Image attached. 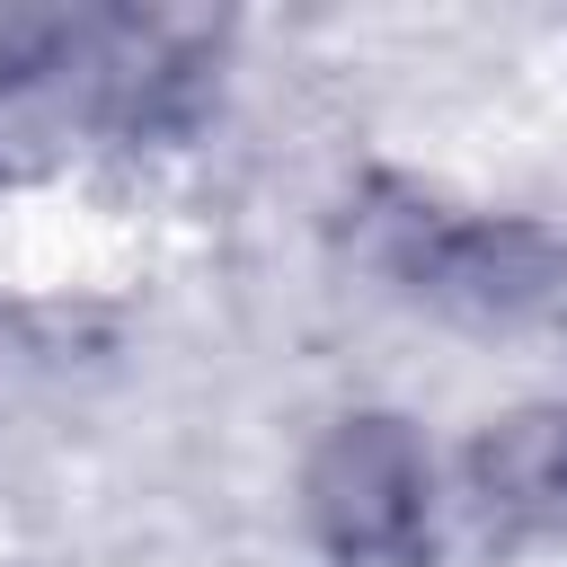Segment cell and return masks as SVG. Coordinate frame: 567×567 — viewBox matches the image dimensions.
<instances>
[{"label": "cell", "instance_id": "1", "mask_svg": "<svg viewBox=\"0 0 567 567\" xmlns=\"http://www.w3.org/2000/svg\"><path fill=\"white\" fill-rule=\"evenodd\" d=\"M213 44L177 18L44 9L0 18V186L71 177L80 159L177 142L204 115Z\"/></svg>", "mask_w": 567, "mask_h": 567}, {"label": "cell", "instance_id": "2", "mask_svg": "<svg viewBox=\"0 0 567 567\" xmlns=\"http://www.w3.org/2000/svg\"><path fill=\"white\" fill-rule=\"evenodd\" d=\"M292 505L328 567H425L452 523L434 443L390 408H346L337 425H319V443L301 452Z\"/></svg>", "mask_w": 567, "mask_h": 567}, {"label": "cell", "instance_id": "3", "mask_svg": "<svg viewBox=\"0 0 567 567\" xmlns=\"http://www.w3.org/2000/svg\"><path fill=\"white\" fill-rule=\"evenodd\" d=\"M381 266L470 337H567V230L549 221L408 204L390 213Z\"/></svg>", "mask_w": 567, "mask_h": 567}, {"label": "cell", "instance_id": "4", "mask_svg": "<svg viewBox=\"0 0 567 567\" xmlns=\"http://www.w3.org/2000/svg\"><path fill=\"white\" fill-rule=\"evenodd\" d=\"M443 487H452V523L478 549L505 558L567 549V399H523L487 416Z\"/></svg>", "mask_w": 567, "mask_h": 567}]
</instances>
